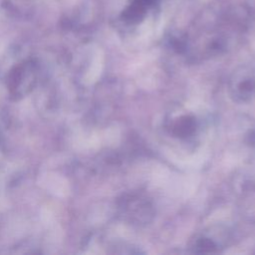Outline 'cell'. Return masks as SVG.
I'll use <instances>...</instances> for the list:
<instances>
[{
    "instance_id": "3957f363",
    "label": "cell",
    "mask_w": 255,
    "mask_h": 255,
    "mask_svg": "<svg viewBox=\"0 0 255 255\" xmlns=\"http://www.w3.org/2000/svg\"><path fill=\"white\" fill-rule=\"evenodd\" d=\"M218 245L209 236H202L195 240L194 251L196 253H210L217 249Z\"/></svg>"
},
{
    "instance_id": "6da1fadb",
    "label": "cell",
    "mask_w": 255,
    "mask_h": 255,
    "mask_svg": "<svg viewBox=\"0 0 255 255\" xmlns=\"http://www.w3.org/2000/svg\"><path fill=\"white\" fill-rule=\"evenodd\" d=\"M232 95L237 100L245 101L255 93V75L253 72H243L232 80Z\"/></svg>"
},
{
    "instance_id": "7a4b0ae2",
    "label": "cell",
    "mask_w": 255,
    "mask_h": 255,
    "mask_svg": "<svg viewBox=\"0 0 255 255\" xmlns=\"http://www.w3.org/2000/svg\"><path fill=\"white\" fill-rule=\"evenodd\" d=\"M195 120L192 117H181L174 123L172 127V132L175 135L184 137L193 133L195 130Z\"/></svg>"
}]
</instances>
